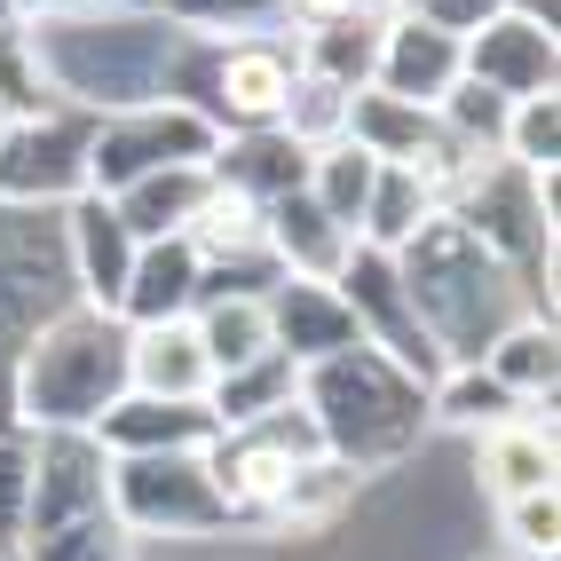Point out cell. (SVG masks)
I'll use <instances>...</instances> for the list:
<instances>
[{"label": "cell", "instance_id": "cell-28", "mask_svg": "<svg viewBox=\"0 0 561 561\" xmlns=\"http://www.w3.org/2000/svg\"><path fill=\"white\" fill-rule=\"evenodd\" d=\"M514 411H522V403H514L482 364H443L435 380H427V420H435L443 435H482V427L514 420Z\"/></svg>", "mask_w": 561, "mask_h": 561}, {"label": "cell", "instance_id": "cell-39", "mask_svg": "<svg viewBox=\"0 0 561 561\" xmlns=\"http://www.w3.org/2000/svg\"><path fill=\"white\" fill-rule=\"evenodd\" d=\"M499 538L514 546V561H553V553H561V499H553V491L506 499V506H499Z\"/></svg>", "mask_w": 561, "mask_h": 561}, {"label": "cell", "instance_id": "cell-32", "mask_svg": "<svg viewBox=\"0 0 561 561\" xmlns=\"http://www.w3.org/2000/svg\"><path fill=\"white\" fill-rule=\"evenodd\" d=\"M9 561H142V546L119 530V514H88V522H64V530L16 538Z\"/></svg>", "mask_w": 561, "mask_h": 561}, {"label": "cell", "instance_id": "cell-23", "mask_svg": "<svg viewBox=\"0 0 561 561\" xmlns=\"http://www.w3.org/2000/svg\"><path fill=\"white\" fill-rule=\"evenodd\" d=\"M474 364L491 371L514 403H553L561 396V332H553V317H514Z\"/></svg>", "mask_w": 561, "mask_h": 561}, {"label": "cell", "instance_id": "cell-38", "mask_svg": "<svg viewBox=\"0 0 561 561\" xmlns=\"http://www.w3.org/2000/svg\"><path fill=\"white\" fill-rule=\"evenodd\" d=\"M24 506H32V427L0 420V561L24 538Z\"/></svg>", "mask_w": 561, "mask_h": 561}, {"label": "cell", "instance_id": "cell-9", "mask_svg": "<svg viewBox=\"0 0 561 561\" xmlns=\"http://www.w3.org/2000/svg\"><path fill=\"white\" fill-rule=\"evenodd\" d=\"M111 514V451L88 427H32V506L24 538L64 530V522Z\"/></svg>", "mask_w": 561, "mask_h": 561}, {"label": "cell", "instance_id": "cell-22", "mask_svg": "<svg viewBox=\"0 0 561 561\" xmlns=\"http://www.w3.org/2000/svg\"><path fill=\"white\" fill-rule=\"evenodd\" d=\"M198 245L191 238H142L119 285V317L127 324H159V317H191L198 309Z\"/></svg>", "mask_w": 561, "mask_h": 561}, {"label": "cell", "instance_id": "cell-31", "mask_svg": "<svg viewBox=\"0 0 561 561\" xmlns=\"http://www.w3.org/2000/svg\"><path fill=\"white\" fill-rule=\"evenodd\" d=\"M198 245V261H238V253H261V206L253 198H238L230 182H214L206 174V198H198V214H191V230H182Z\"/></svg>", "mask_w": 561, "mask_h": 561}, {"label": "cell", "instance_id": "cell-3", "mask_svg": "<svg viewBox=\"0 0 561 561\" xmlns=\"http://www.w3.org/2000/svg\"><path fill=\"white\" fill-rule=\"evenodd\" d=\"M301 411L317 420V443L332 459H348L356 474H403L435 435L427 380H411V371L396 356H380L371 341L301 364Z\"/></svg>", "mask_w": 561, "mask_h": 561}, {"label": "cell", "instance_id": "cell-19", "mask_svg": "<svg viewBox=\"0 0 561 561\" xmlns=\"http://www.w3.org/2000/svg\"><path fill=\"white\" fill-rule=\"evenodd\" d=\"M127 388L206 403V388H214V356H206V341H198V324H191V317L127 324Z\"/></svg>", "mask_w": 561, "mask_h": 561}, {"label": "cell", "instance_id": "cell-8", "mask_svg": "<svg viewBox=\"0 0 561 561\" xmlns=\"http://www.w3.org/2000/svg\"><path fill=\"white\" fill-rule=\"evenodd\" d=\"M341 301H348V317H356V332L380 356H396L411 380H435L443 371V348L427 341V324H420V309H411V293H403V270H396V253L388 245H348V261H341Z\"/></svg>", "mask_w": 561, "mask_h": 561}, {"label": "cell", "instance_id": "cell-1", "mask_svg": "<svg viewBox=\"0 0 561 561\" xmlns=\"http://www.w3.org/2000/svg\"><path fill=\"white\" fill-rule=\"evenodd\" d=\"M32 48H41L48 95L103 119L127 103H159L167 95V64L182 48V24L142 0V9H56V16H24Z\"/></svg>", "mask_w": 561, "mask_h": 561}, {"label": "cell", "instance_id": "cell-14", "mask_svg": "<svg viewBox=\"0 0 561 561\" xmlns=\"http://www.w3.org/2000/svg\"><path fill=\"white\" fill-rule=\"evenodd\" d=\"M467 474H474V491L506 506V499H530V491H553L561 482V451H553V403H522L514 420L499 427H482L467 435Z\"/></svg>", "mask_w": 561, "mask_h": 561}, {"label": "cell", "instance_id": "cell-34", "mask_svg": "<svg viewBox=\"0 0 561 561\" xmlns=\"http://www.w3.org/2000/svg\"><path fill=\"white\" fill-rule=\"evenodd\" d=\"M499 159L522 174H561V88L553 95H514Z\"/></svg>", "mask_w": 561, "mask_h": 561}, {"label": "cell", "instance_id": "cell-18", "mask_svg": "<svg viewBox=\"0 0 561 561\" xmlns=\"http://www.w3.org/2000/svg\"><path fill=\"white\" fill-rule=\"evenodd\" d=\"M261 301H270V341L293 364H317L332 348H356L364 341L356 317H348V301H341V285H324V277H277Z\"/></svg>", "mask_w": 561, "mask_h": 561}, {"label": "cell", "instance_id": "cell-17", "mask_svg": "<svg viewBox=\"0 0 561 561\" xmlns=\"http://www.w3.org/2000/svg\"><path fill=\"white\" fill-rule=\"evenodd\" d=\"M111 459H135V451H198V443L214 435V411L206 403H182V396H142L127 388L119 403H103L95 411V427H88Z\"/></svg>", "mask_w": 561, "mask_h": 561}, {"label": "cell", "instance_id": "cell-41", "mask_svg": "<svg viewBox=\"0 0 561 561\" xmlns=\"http://www.w3.org/2000/svg\"><path fill=\"white\" fill-rule=\"evenodd\" d=\"M56 9H142V0H56ZM48 9V16H56Z\"/></svg>", "mask_w": 561, "mask_h": 561}, {"label": "cell", "instance_id": "cell-42", "mask_svg": "<svg viewBox=\"0 0 561 561\" xmlns=\"http://www.w3.org/2000/svg\"><path fill=\"white\" fill-rule=\"evenodd\" d=\"M9 9H16V16H48V9H56V0H9Z\"/></svg>", "mask_w": 561, "mask_h": 561}, {"label": "cell", "instance_id": "cell-35", "mask_svg": "<svg viewBox=\"0 0 561 561\" xmlns=\"http://www.w3.org/2000/svg\"><path fill=\"white\" fill-rule=\"evenodd\" d=\"M506 111H514V103H506L499 88H482V80H467V71H459L451 95L435 103V119H443V135H459L467 151L499 159V142H506Z\"/></svg>", "mask_w": 561, "mask_h": 561}, {"label": "cell", "instance_id": "cell-13", "mask_svg": "<svg viewBox=\"0 0 561 561\" xmlns=\"http://www.w3.org/2000/svg\"><path fill=\"white\" fill-rule=\"evenodd\" d=\"M459 71L482 80V88H499L506 103L514 95H553L561 88V32L499 9V16H482L474 32H459Z\"/></svg>", "mask_w": 561, "mask_h": 561}, {"label": "cell", "instance_id": "cell-43", "mask_svg": "<svg viewBox=\"0 0 561 561\" xmlns=\"http://www.w3.org/2000/svg\"><path fill=\"white\" fill-rule=\"evenodd\" d=\"M9 16H16V9H9V0H0V24H9Z\"/></svg>", "mask_w": 561, "mask_h": 561}, {"label": "cell", "instance_id": "cell-11", "mask_svg": "<svg viewBox=\"0 0 561 561\" xmlns=\"http://www.w3.org/2000/svg\"><path fill=\"white\" fill-rule=\"evenodd\" d=\"M293 32V24H285ZM285 32H245V41H221L214 56V95L206 119L214 127H277V111L293 95V71H301V48Z\"/></svg>", "mask_w": 561, "mask_h": 561}, {"label": "cell", "instance_id": "cell-37", "mask_svg": "<svg viewBox=\"0 0 561 561\" xmlns=\"http://www.w3.org/2000/svg\"><path fill=\"white\" fill-rule=\"evenodd\" d=\"M56 95H48V71H41V48H32V24L24 16H9L0 24V111H48Z\"/></svg>", "mask_w": 561, "mask_h": 561}, {"label": "cell", "instance_id": "cell-16", "mask_svg": "<svg viewBox=\"0 0 561 561\" xmlns=\"http://www.w3.org/2000/svg\"><path fill=\"white\" fill-rule=\"evenodd\" d=\"M451 80H459V32H443L427 16H388L380 24V71H371L380 95H403V103L435 111L451 95Z\"/></svg>", "mask_w": 561, "mask_h": 561}, {"label": "cell", "instance_id": "cell-21", "mask_svg": "<svg viewBox=\"0 0 561 561\" xmlns=\"http://www.w3.org/2000/svg\"><path fill=\"white\" fill-rule=\"evenodd\" d=\"M206 174L230 182L238 198L270 206V198H285V191H301V182H309V151H301L285 127H221Z\"/></svg>", "mask_w": 561, "mask_h": 561}, {"label": "cell", "instance_id": "cell-10", "mask_svg": "<svg viewBox=\"0 0 561 561\" xmlns=\"http://www.w3.org/2000/svg\"><path fill=\"white\" fill-rule=\"evenodd\" d=\"M364 491H371V474H356L348 459H332V451H309L301 467L285 474V491L261 506L253 538L261 546H324V538H341L356 522Z\"/></svg>", "mask_w": 561, "mask_h": 561}, {"label": "cell", "instance_id": "cell-33", "mask_svg": "<svg viewBox=\"0 0 561 561\" xmlns=\"http://www.w3.org/2000/svg\"><path fill=\"white\" fill-rule=\"evenodd\" d=\"M348 95H356V88L324 80V71H293V95H285V111H277V127L301 142V151L341 142V135H348Z\"/></svg>", "mask_w": 561, "mask_h": 561}, {"label": "cell", "instance_id": "cell-6", "mask_svg": "<svg viewBox=\"0 0 561 561\" xmlns=\"http://www.w3.org/2000/svg\"><path fill=\"white\" fill-rule=\"evenodd\" d=\"M214 142L221 127L206 119V111L191 103H127V111H103V119L88 127V191H127L135 174H151V167H206L214 159Z\"/></svg>", "mask_w": 561, "mask_h": 561}, {"label": "cell", "instance_id": "cell-24", "mask_svg": "<svg viewBox=\"0 0 561 561\" xmlns=\"http://www.w3.org/2000/svg\"><path fill=\"white\" fill-rule=\"evenodd\" d=\"M198 198H206V167H151V174H135L127 191H111V206H119L135 245L142 238H182Z\"/></svg>", "mask_w": 561, "mask_h": 561}, {"label": "cell", "instance_id": "cell-30", "mask_svg": "<svg viewBox=\"0 0 561 561\" xmlns=\"http://www.w3.org/2000/svg\"><path fill=\"white\" fill-rule=\"evenodd\" d=\"M371 174H380V159H371L364 151V142H317V151H309V182H301V191L332 214V221H341V230H356V221H364V198H371Z\"/></svg>", "mask_w": 561, "mask_h": 561}, {"label": "cell", "instance_id": "cell-26", "mask_svg": "<svg viewBox=\"0 0 561 561\" xmlns=\"http://www.w3.org/2000/svg\"><path fill=\"white\" fill-rule=\"evenodd\" d=\"M301 396V364H293L285 348H261L253 364H230V371H214V388H206V411H214V427H238V420H261V411H277Z\"/></svg>", "mask_w": 561, "mask_h": 561}, {"label": "cell", "instance_id": "cell-2", "mask_svg": "<svg viewBox=\"0 0 561 561\" xmlns=\"http://www.w3.org/2000/svg\"><path fill=\"white\" fill-rule=\"evenodd\" d=\"M396 270H403V293H411V309H420L427 341L443 348V364H474L514 317H538L530 285L443 206L396 245Z\"/></svg>", "mask_w": 561, "mask_h": 561}, {"label": "cell", "instance_id": "cell-29", "mask_svg": "<svg viewBox=\"0 0 561 561\" xmlns=\"http://www.w3.org/2000/svg\"><path fill=\"white\" fill-rule=\"evenodd\" d=\"M191 324H198V341H206L214 371L253 364L261 348H277V341H270V301H261V293H198Z\"/></svg>", "mask_w": 561, "mask_h": 561}, {"label": "cell", "instance_id": "cell-20", "mask_svg": "<svg viewBox=\"0 0 561 561\" xmlns=\"http://www.w3.org/2000/svg\"><path fill=\"white\" fill-rule=\"evenodd\" d=\"M261 245H270V261L285 277H341V261H348V245H356V230H341L309 191H285V198H270L261 206Z\"/></svg>", "mask_w": 561, "mask_h": 561}, {"label": "cell", "instance_id": "cell-25", "mask_svg": "<svg viewBox=\"0 0 561 561\" xmlns=\"http://www.w3.org/2000/svg\"><path fill=\"white\" fill-rule=\"evenodd\" d=\"M293 48H301V71H324L341 88H371L380 71V16H324V24H293Z\"/></svg>", "mask_w": 561, "mask_h": 561}, {"label": "cell", "instance_id": "cell-12", "mask_svg": "<svg viewBox=\"0 0 561 561\" xmlns=\"http://www.w3.org/2000/svg\"><path fill=\"white\" fill-rule=\"evenodd\" d=\"M88 111L71 103H48L32 111V119H16V142L9 159H0V198H48L64 206L71 191H88Z\"/></svg>", "mask_w": 561, "mask_h": 561}, {"label": "cell", "instance_id": "cell-15", "mask_svg": "<svg viewBox=\"0 0 561 561\" xmlns=\"http://www.w3.org/2000/svg\"><path fill=\"white\" fill-rule=\"evenodd\" d=\"M64 253H71V285H80V301L119 317V285H127L135 238H127L119 206H111L103 191H71L64 198Z\"/></svg>", "mask_w": 561, "mask_h": 561}, {"label": "cell", "instance_id": "cell-5", "mask_svg": "<svg viewBox=\"0 0 561 561\" xmlns=\"http://www.w3.org/2000/svg\"><path fill=\"white\" fill-rule=\"evenodd\" d=\"M206 451V443H198ZM198 451H135L111 459V514L135 546H261L245 522L221 506Z\"/></svg>", "mask_w": 561, "mask_h": 561}, {"label": "cell", "instance_id": "cell-4", "mask_svg": "<svg viewBox=\"0 0 561 561\" xmlns=\"http://www.w3.org/2000/svg\"><path fill=\"white\" fill-rule=\"evenodd\" d=\"M119 396H127V317L95 301L48 309L9 364V420L24 427H95V411Z\"/></svg>", "mask_w": 561, "mask_h": 561}, {"label": "cell", "instance_id": "cell-40", "mask_svg": "<svg viewBox=\"0 0 561 561\" xmlns=\"http://www.w3.org/2000/svg\"><path fill=\"white\" fill-rule=\"evenodd\" d=\"M506 0H411V16H427V24H443V32H474L482 16H499Z\"/></svg>", "mask_w": 561, "mask_h": 561}, {"label": "cell", "instance_id": "cell-36", "mask_svg": "<svg viewBox=\"0 0 561 561\" xmlns=\"http://www.w3.org/2000/svg\"><path fill=\"white\" fill-rule=\"evenodd\" d=\"M174 24L214 32V41H245V32H285L293 24V0H159Z\"/></svg>", "mask_w": 561, "mask_h": 561}, {"label": "cell", "instance_id": "cell-7", "mask_svg": "<svg viewBox=\"0 0 561 561\" xmlns=\"http://www.w3.org/2000/svg\"><path fill=\"white\" fill-rule=\"evenodd\" d=\"M309 451H324L317 443V420L301 411V396L293 403H277V411H261V420H238V427H214L206 435V474H214V491H221V506H230L245 530L261 522V506H270L277 491H285V474L301 467Z\"/></svg>", "mask_w": 561, "mask_h": 561}, {"label": "cell", "instance_id": "cell-27", "mask_svg": "<svg viewBox=\"0 0 561 561\" xmlns=\"http://www.w3.org/2000/svg\"><path fill=\"white\" fill-rule=\"evenodd\" d=\"M443 206V191L420 174V167H396V159H380V174H371V198H364V221H356V238L364 245H403L420 221Z\"/></svg>", "mask_w": 561, "mask_h": 561}]
</instances>
